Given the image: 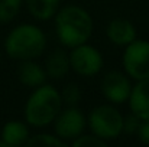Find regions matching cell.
<instances>
[{
	"mask_svg": "<svg viewBox=\"0 0 149 147\" xmlns=\"http://www.w3.org/2000/svg\"><path fill=\"white\" fill-rule=\"evenodd\" d=\"M47 48V36L42 29L32 23L13 28L4 39L6 53L16 61L39 58Z\"/></svg>",
	"mask_w": 149,
	"mask_h": 147,
	"instance_id": "3",
	"label": "cell"
},
{
	"mask_svg": "<svg viewBox=\"0 0 149 147\" xmlns=\"http://www.w3.org/2000/svg\"><path fill=\"white\" fill-rule=\"evenodd\" d=\"M127 102L130 112L138 115L141 120H149V78L136 81V84L132 85Z\"/></svg>",
	"mask_w": 149,
	"mask_h": 147,
	"instance_id": "11",
	"label": "cell"
},
{
	"mask_svg": "<svg viewBox=\"0 0 149 147\" xmlns=\"http://www.w3.org/2000/svg\"><path fill=\"white\" fill-rule=\"evenodd\" d=\"M55 134L65 143L74 141L80 137L87 127V117L78 107H65L54 120Z\"/></svg>",
	"mask_w": 149,
	"mask_h": 147,
	"instance_id": "6",
	"label": "cell"
},
{
	"mask_svg": "<svg viewBox=\"0 0 149 147\" xmlns=\"http://www.w3.org/2000/svg\"><path fill=\"white\" fill-rule=\"evenodd\" d=\"M61 94V99H62V104L65 107H77L78 102L81 101V88L77 85V84H67L62 91L59 92Z\"/></svg>",
	"mask_w": 149,
	"mask_h": 147,
	"instance_id": "17",
	"label": "cell"
},
{
	"mask_svg": "<svg viewBox=\"0 0 149 147\" xmlns=\"http://www.w3.org/2000/svg\"><path fill=\"white\" fill-rule=\"evenodd\" d=\"M100 91L109 102L123 104L129 99L132 84L126 72L110 71L103 77L101 84H100Z\"/></svg>",
	"mask_w": 149,
	"mask_h": 147,
	"instance_id": "8",
	"label": "cell"
},
{
	"mask_svg": "<svg viewBox=\"0 0 149 147\" xmlns=\"http://www.w3.org/2000/svg\"><path fill=\"white\" fill-rule=\"evenodd\" d=\"M31 137L29 124L20 120H10L7 121L0 133V140L3 141L4 147H19L26 146Z\"/></svg>",
	"mask_w": 149,
	"mask_h": 147,
	"instance_id": "10",
	"label": "cell"
},
{
	"mask_svg": "<svg viewBox=\"0 0 149 147\" xmlns=\"http://www.w3.org/2000/svg\"><path fill=\"white\" fill-rule=\"evenodd\" d=\"M45 72L51 79H62L71 69L70 53L61 48L54 49L45 59Z\"/></svg>",
	"mask_w": 149,
	"mask_h": 147,
	"instance_id": "13",
	"label": "cell"
},
{
	"mask_svg": "<svg viewBox=\"0 0 149 147\" xmlns=\"http://www.w3.org/2000/svg\"><path fill=\"white\" fill-rule=\"evenodd\" d=\"M136 136L139 137V140H141L143 144L149 146V120H142Z\"/></svg>",
	"mask_w": 149,
	"mask_h": 147,
	"instance_id": "20",
	"label": "cell"
},
{
	"mask_svg": "<svg viewBox=\"0 0 149 147\" xmlns=\"http://www.w3.org/2000/svg\"><path fill=\"white\" fill-rule=\"evenodd\" d=\"M61 94L49 84H42L33 88L25 104V121L31 127H47L54 123L55 117L62 110Z\"/></svg>",
	"mask_w": 149,
	"mask_h": 147,
	"instance_id": "2",
	"label": "cell"
},
{
	"mask_svg": "<svg viewBox=\"0 0 149 147\" xmlns=\"http://www.w3.org/2000/svg\"><path fill=\"white\" fill-rule=\"evenodd\" d=\"M54 17L56 38L65 48L71 49L86 43L93 35V17L81 6L68 4L59 7Z\"/></svg>",
	"mask_w": 149,
	"mask_h": 147,
	"instance_id": "1",
	"label": "cell"
},
{
	"mask_svg": "<svg viewBox=\"0 0 149 147\" xmlns=\"http://www.w3.org/2000/svg\"><path fill=\"white\" fill-rule=\"evenodd\" d=\"M74 147H106L107 141L97 137L96 134H81L74 141H71Z\"/></svg>",
	"mask_w": 149,
	"mask_h": 147,
	"instance_id": "18",
	"label": "cell"
},
{
	"mask_svg": "<svg viewBox=\"0 0 149 147\" xmlns=\"http://www.w3.org/2000/svg\"><path fill=\"white\" fill-rule=\"evenodd\" d=\"M141 123H142V120L138 115H135L133 112H130L129 115L123 117V133L125 134H129V136L136 134L138 130H139Z\"/></svg>",
	"mask_w": 149,
	"mask_h": 147,
	"instance_id": "19",
	"label": "cell"
},
{
	"mask_svg": "<svg viewBox=\"0 0 149 147\" xmlns=\"http://www.w3.org/2000/svg\"><path fill=\"white\" fill-rule=\"evenodd\" d=\"M87 126L93 134L109 143L123 134V115L113 104H101L90 111Z\"/></svg>",
	"mask_w": 149,
	"mask_h": 147,
	"instance_id": "4",
	"label": "cell"
},
{
	"mask_svg": "<svg viewBox=\"0 0 149 147\" xmlns=\"http://www.w3.org/2000/svg\"><path fill=\"white\" fill-rule=\"evenodd\" d=\"M125 72L135 81L149 78V41L135 39L127 46L122 56Z\"/></svg>",
	"mask_w": 149,
	"mask_h": 147,
	"instance_id": "5",
	"label": "cell"
},
{
	"mask_svg": "<svg viewBox=\"0 0 149 147\" xmlns=\"http://www.w3.org/2000/svg\"><path fill=\"white\" fill-rule=\"evenodd\" d=\"M106 35L113 45L120 48L127 46L130 42H133L138 38L135 25L125 17H116L110 20L106 28Z\"/></svg>",
	"mask_w": 149,
	"mask_h": 147,
	"instance_id": "9",
	"label": "cell"
},
{
	"mask_svg": "<svg viewBox=\"0 0 149 147\" xmlns=\"http://www.w3.org/2000/svg\"><path fill=\"white\" fill-rule=\"evenodd\" d=\"M26 146L36 147H62L67 146L64 140H61L56 134H48V133H39L35 136H31Z\"/></svg>",
	"mask_w": 149,
	"mask_h": 147,
	"instance_id": "15",
	"label": "cell"
},
{
	"mask_svg": "<svg viewBox=\"0 0 149 147\" xmlns=\"http://www.w3.org/2000/svg\"><path fill=\"white\" fill-rule=\"evenodd\" d=\"M61 0H26L28 12L38 20H49L59 9Z\"/></svg>",
	"mask_w": 149,
	"mask_h": 147,
	"instance_id": "14",
	"label": "cell"
},
{
	"mask_svg": "<svg viewBox=\"0 0 149 147\" xmlns=\"http://www.w3.org/2000/svg\"><path fill=\"white\" fill-rule=\"evenodd\" d=\"M22 0H0V23H10L20 12Z\"/></svg>",
	"mask_w": 149,
	"mask_h": 147,
	"instance_id": "16",
	"label": "cell"
},
{
	"mask_svg": "<svg viewBox=\"0 0 149 147\" xmlns=\"http://www.w3.org/2000/svg\"><path fill=\"white\" fill-rule=\"evenodd\" d=\"M48 75L45 72V68H42L38 62H35V59L22 61V63L17 68V79L25 87L36 88L45 84Z\"/></svg>",
	"mask_w": 149,
	"mask_h": 147,
	"instance_id": "12",
	"label": "cell"
},
{
	"mask_svg": "<svg viewBox=\"0 0 149 147\" xmlns=\"http://www.w3.org/2000/svg\"><path fill=\"white\" fill-rule=\"evenodd\" d=\"M104 59L97 48L86 43L71 48L70 65L71 69L81 77H94L103 68Z\"/></svg>",
	"mask_w": 149,
	"mask_h": 147,
	"instance_id": "7",
	"label": "cell"
}]
</instances>
